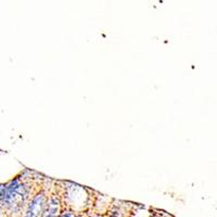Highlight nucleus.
Here are the masks:
<instances>
[{
	"instance_id": "obj_4",
	"label": "nucleus",
	"mask_w": 217,
	"mask_h": 217,
	"mask_svg": "<svg viewBox=\"0 0 217 217\" xmlns=\"http://www.w3.org/2000/svg\"><path fill=\"white\" fill-rule=\"evenodd\" d=\"M93 217H102L101 215H99V214H96V215H93Z\"/></svg>"
},
{
	"instance_id": "obj_3",
	"label": "nucleus",
	"mask_w": 217,
	"mask_h": 217,
	"mask_svg": "<svg viewBox=\"0 0 217 217\" xmlns=\"http://www.w3.org/2000/svg\"><path fill=\"white\" fill-rule=\"evenodd\" d=\"M58 217H76V215H75L74 211H71V209H65V211L61 212L60 215H59Z\"/></svg>"
},
{
	"instance_id": "obj_2",
	"label": "nucleus",
	"mask_w": 217,
	"mask_h": 217,
	"mask_svg": "<svg viewBox=\"0 0 217 217\" xmlns=\"http://www.w3.org/2000/svg\"><path fill=\"white\" fill-rule=\"evenodd\" d=\"M61 199L59 194H50L48 197V201H47L46 209L44 211L42 217H58L61 213Z\"/></svg>"
},
{
	"instance_id": "obj_5",
	"label": "nucleus",
	"mask_w": 217,
	"mask_h": 217,
	"mask_svg": "<svg viewBox=\"0 0 217 217\" xmlns=\"http://www.w3.org/2000/svg\"><path fill=\"white\" fill-rule=\"evenodd\" d=\"M151 217H159V215H156V214H153V215H151Z\"/></svg>"
},
{
	"instance_id": "obj_1",
	"label": "nucleus",
	"mask_w": 217,
	"mask_h": 217,
	"mask_svg": "<svg viewBox=\"0 0 217 217\" xmlns=\"http://www.w3.org/2000/svg\"><path fill=\"white\" fill-rule=\"evenodd\" d=\"M48 197V193L45 190H38L33 193L30 199L27 201L24 217H42Z\"/></svg>"
},
{
	"instance_id": "obj_6",
	"label": "nucleus",
	"mask_w": 217,
	"mask_h": 217,
	"mask_svg": "<svg viewBox=\"0 0 217 217\" xmlns=\"http://www.w3.org/2000/svg\"><path fill=\"white\" fill-rule=\"evenodd\" d=\"M76 217H85L84 215H76Z\"/></svg>"
},
{
	"instance_id": "obj_7",
	"label": "nucleus",
	"mask_w": 217,
	"mask_h": 217,
	"mask_svg": "<svg viewBox=\"0 0 217 217\" xmlns=\"http://www.w3.org/2000/svg\"><path fill=\"white\" fill-rule=\"evenodd\" d=\"M1 188H2V187H1V185H0V190H1Z\"/></svg>"
}]
</instances>
